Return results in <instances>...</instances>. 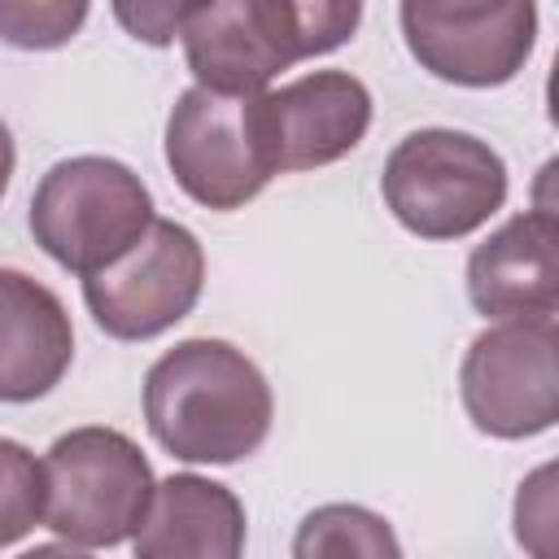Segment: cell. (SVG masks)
I'll return each instance as SVG.
<instances>
[{"mask_svg": "<svg viewBox=\"0 0 559 559\" xmlns=\"http://www.w3.org/2000/svg\"><path fill=\"white\" fill-rule=\"evenodd\" d=\"M262 96H223L205 87L179 92L166 118V166L175 183L205 210L249 205L280 170L271 157Z\"/></svg>", "mask_w": 559, "mask_h": 559, "instance_id": "6", "label": "cell"}, {"mask_svg": "<svg viewBox=\"0 0 559 559\" xmlns=\"http://www.w3.org/2000/svg\"><path fill=\"white\" fill-rule=\"evenodd\" d=\"M293 559H402V542L380 511L328 502L297 524Z\"/></svg>", "mask_w": 559, "mask_h": 559, "instance_id": "14", "label": "cell"}, {"mask_svg": "<svg viewBox=\"0 0 559 559\" xmlns=\"http://www.w3.org/2000/svg\"><path fill=\"white\" fill-rule=\"evenodd\" d=\"M74 362V328L61 297L26 271L0 266V402H35Z\"/></svg>", "mask_w": 559, "mask_h": 559, "instance_id": "12", "label": "cell"}, {"mask_svg": "<svg viewBox=\"0 0 559 559\" xmlns=\"http://www.w3.org/2000/svg\"><path fill=\"white\" fill-rule=\"evenodd\" d=\"M380 197L411 236L459 240L502 210L507 162L472 131L419 127L384 157Z\"/></svg>", "mask_w": 559, "mask_h": 559, "instance_id": "3", "label": "cell"}, {"mask_svg": "<svg viewBox=\"0 0 559 559\" xmlns=\"http://www.w3.org/2000/svg\"><path fill=\"white\" fill-rule=\"evenodd\" d=\"M467 297L493 323L555 319V214L546 205L511 214L472 249Z\"/></svg>", "mask_w": 559, "mask_h": 559, "instance_id": "11", "label": "cell"}, {"mask_svg": "<svg viewBox=\"0 0 559 559\" xmlns=\"http://www.w3.org/2000/svg\"><path fill=\"white\" fill-rule=\"evenodd\" d=\"M13 166H17V148H13V131L4 127V118H0V197H4V188H9V179H13Z\"/></svg>", "mask_w": 559, "mask_h": 559, "instance_id": "20", "label": "cell"}, {"mask_svg": "<svg viewBox=\"0 0 559 559\" xmlns=\"http://www.w3.org/2000/svg\"><path fill=\"white\" fill-rule=\"evenodd\" d=\"M275 419L262 367L218 336H188L144 376V424L183 463H240Z\"/></svg>", "mask_w": 559, "mask_h": 559, "instance_id": "1", "label": "cell"}, {"mask_svg": "<svg viewBox=\"0 0 559 559\" xmlns=\"http://www.w3.org/2000/svg\"><path fill=\"white\" fill-rule=\"evenodd\" d=\"M35 524H44V467L22 441L0 437V546L22 542Z\"/></svg>", "mask_w": 559, "mask_h": 559, "instance_id": "15", "label": "cell"}, {"mask_svg": "<svg viewBox=\"0 0 559 559\" xmlns=\"http://www.w3.org/2000/svg\"><path fill=\"white\" fill-rule=\"evenodd\" d=\"M153 197L144 179L114 157H66L44 170L31 197L35 245L74 275L114 266L153 223Z\"/></svg>", "mask_w": 559, "mask_h": 559, "instance_id": "4", "label": "cell"}, {"mask_svg": "<svg viewBox=\"0 0 559 559\" xmlns=\"http://www.w3.org/2000/svg\"><path fill=\"white\" fill-rule=\"evenodd\" d=\"M39 467L44 524L70 546H118L135 537L157 489L144 450L105 424L61 432Z\"/></svg>", "mask_w": 559, "mask_h": 559, "instance_id": "5", "label": "cell"}, {"mask_svg": "<svg viewBox=\"0 0 559 559\" xmlns=\"http://www.w3.org/2000/svg\"><path fill=\"white\" fill-rule=\"evenodd\" d=\"M358 22V0H218L188 9L179 44L197 87L258 96L280 70L349 44Z\"/></svg>", "mask_w": 559, "mask_h": 559, "instance_id": "2", "label": "cell"}, {"mask_svg": "<svg viewBox=\"0 0 559 559\" xmlns=\"http://www.w3.org/2000/svg\"><path fill=\"white\" fill-rule=\"evenodd\" d=\"M245 533V507L223 480L175 472L157 480L131 550L135 559H240Z\"/></svg>", "mask_w": 559, "mask_h": 559, "instance_id": "13", "label": "cell"}, {"mask_svg": "<svg viewBox=\"0 0 559 559\" xmlns=\"http://www.w3.org/2000/svg\"><path fill=\"white\" fill-rule=\"evenodd\" d=\"M275 170H314L341 162L371 127V92L349 70H310L262 96Z\"/></svg>", "mask_w": 559, "mask_h": 559, "instance_id": "10", "label": "cell"}, {"mask_svg": "<svg viewBox=\"0 0 559 559\" xmlns=\"http://www.w3.org/2000/svg\"><path fill=\"white\" fill-rule=\"evenodd\" d=\"M188 9L192 4H114V17L131 31V39H144V44L162 48V44L179 39Z\"/></svg>", "mask_w": 559, "mask_h": 559, "instance_id": "18", "label": "cell"}, {"mask_svg": "<svg viewBox=\"0 0 559 559\" xmlns=\"http://www.w3.org/2000/svg\"><path fill=\"white\" fill-rule=\"evenodd\" d=\"M87 4L83 0H0V39L26 52H44V48H61L79 35V26L87 22Z\"/></svg>", "mask_w": 559, "mask_h": 559, "instance_id": "16", "label": "cell"}, {"mask_svg": "<svg viewBox=\"0 0 559 559\" xmlns=\"http://www.w3.org/2000/svg\"><path fill=\"white\" fill-rule=\"evenodd\" d=\"M201 288H205L201 240L175 218H153L148 231L114 266L83 280V301L105 336L153 341L192 314Z\"/></svg>", "mask_w": 559, "mask_h": 559, "instance_id": "8", "label": "cell"}, {"mask_svg": "<svg viewBox=\"0 0 559 559\" xmlns=\"http://www.w3.org/2000/svg\"><path fill=\"white\" fill-rule=\"evenodd\" d=\"M17 559H92V555H87V550H79V546H70V542H44V546L22 550Z\"/></svg>", "mask_w": 559, "mask_h": 559, "instance_id": "19", "label": "cell"}, {"mask_svg": "<svg viewBox=\"0 0 559 559\" xmlns=\"http://www.w3.org/2000/svg\"><path fill=\"white\" fill-rule=\"evenodd\" d=\"M459 397L485 437L524 441L550 432L559 419L555 319H515L476 332L459 367Z\"/></svg>", "mask_w": 559, "mask_h": 559, "instance_id": "7", "label": "cell"}, {"mask_svg": "<svg viewBox=\"0 0 559 559\" xmlns=\"http://www.w3.org/2000/svg\"><path fill=\"white\" fill-rule=\"evenodd\" d=\"M411 57L454 87L511 83L537 44V9L528 0L498 4H428L406 0L397 9Z\"/></svg>", "mask_w": 559, "mask_h": 559, "instance_id": "9", "label": "cell"}, {"mask_svg": "<svg viewBox=\"0 0 559 559\" xmlns=\"http://www.w3.org/2000/svg\"><path fill=\"white\" fill-rule=\"evenodd\" d=\"M550 467H537L520 493H515V542L533 555V559H555L550 546V524H555V493H550Z\"/></svg>", "mask_w": 559, "mask_h": 559, "instance_id": "17", "label": "cell"}]
</instances>
